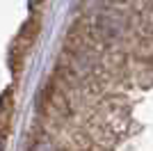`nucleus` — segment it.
I'll list each match as a JSON object with an SVG mask.
<instances>
[{
	"instance_id": "nucleus-1",
	"label": "nucleus",
	"mask_w": 153,
	"mask_h": 151,
	"mask_svg": "<svg viewBox=\"0 0 153 151\" xmlns=\"http://www.w3.org/2000/svg\"><path fill=\"white\" fill-rule=\"evenodd\" d=\"M39 28H41L39 19H37V16H32L30 21L23 23V28L19 30L16 39L12 41V48H9V64H12V69L16 71V73L21 71L23 60H25V55H27V50H30V46L34 44V39H37Z\"/></svg>"
}]
</instances>
